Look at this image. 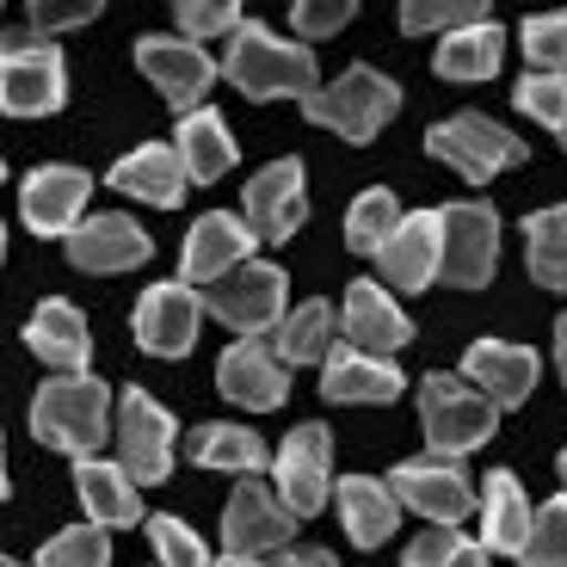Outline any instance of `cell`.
Masks as SVG:
<instances>
[{"label": "cell", "instance_id": "1", "mask_svg": "<svg viewBox=\"0 0 567 567\" xmlns=\"http://www.w3.org/2000/svg\"><path fill=\"white\" fill-rule=\"evenodd\" d=\"M31 432L50 451L93 456L112 432V389L100 377H86V370H56L31 401Z\"/></svg>", "mask_w": 567, "mask_h": 567}, {"label": "cell", "instance_id": "2", "mask_svg": "<svg viewBox=\"0 0 567 567\" xmlns=\"http://www.w3.org/2000/svg\"><path fill=\"white\" fill-rule=\"evenodd\" d=\"M223 74L241 86L247 100H309L315 86V56L302 43H284L271 38L266 25L241 19L228 31V56H223Z\"/></svg>", "mask_w": 567, "mask_h": 567}, {"label": "cell", "instance_id": "3", "mask_svg": "<svg viewBox=\"0 0 567 567\" xmlns=\"http://www.w3.org/2000/svg\"><path fill=\"white\" fill-rule=\"evenodd\" d=\"M420 425H425V444L439 456H468L494 439L499 401L487 389H475L468 377H425L420 383Z\"/></svg>", "mask_w": 567, "mask_h": 567}, {"label": "cell", "instance_id": "4", "mask_svg": "<svg viewBox=\"0 0 567 567\" xmlns=\"http://www.w3.org/2000/svg\"><path fill=\"white\" fill-rule=\"evenodd\" d=\"M395 105H401V86L389 81V74L346 69L333 86H315L309 100H302V112H309L321 130H340L346 142H370L389 117H395Z\"/></svg>", "mask_w": 567, "mask_h": 567}, {"label": "cell", "instance_id": "5", "mask_svg": "<svg viewBox=\"0 0 567 567\" xmlns=\"http://www.w3.org/2000/svg\"><path fill=\"white\" fill-rule=\"evenodd\" d=\"M290 530H297L290 499L241 475L223 506V561H266L271 549H290Z\"/></svg>", "mask_w": 567, "mask_h": 567}, {"label": "cell", "instance_id": "6", "mask_svg": "<svg viewBox=\"0 0 567 567\" xmlns=\"http://www.w3.org/2000/svg\"><path fill=\"white\" fill-rule=\"evenodd\" d=\"M210 302V321H223L228 333H271L284 321V271L271 259H247V266L223 271V278L204 290Z\"/></svg>", "mask_w": 567, "mask_h": 567}, {"label": "cell", "instance_id": "7", "mask_svg": "<svg viewBox=\"0 0 567 567\" xmlns=\"http://www.w3.org/2000/svg\"><path fill=\"white\" fill-rule=\"evenodd\" d=\"M425 148H432L439 161H451L468 185H487L494 173H506L512 161H525V142L512 136L506 124L482 117V112H456L451 124H432Z\"/></svg>", "mask_w": 567, "mask_h": 567}, {"label": "cell", "instance_id": "8", "mask_svg": "<svg viewBox=\"0 0 567 567\" xmlns=\"http://www.w3.org/2000/svg\"><path fill=\"white\" fill-rule=\"evenodd\" d=\"M69 100V69H62V50L56 43H25L13 38L7 43V62H0V105L13 117H50L62 112Z\"/></svg>", "mask_w": 567, "mask_h": 567}, {"label": "cell", "instance_id": "9", "mask_svg": "<svg viewBox=\"0 0 567 567\" xmlns=\"http://www.w3.org/2000/svg\"><path fill=\"white\" fill-rule=\"evenodd\" d=\"M271 482H278V494L290 499L297 518H315V512L333 499V439H327L321 420L297 425V432L278 444V456H271Z\"/></svg>", "mask_w": 567, "mask_h": 567}, {"label": "cell", "instance_id": "10", "mask_svg": "<svg viewBox=\"0 0 567 567\" xmlns=\"http://www.w3.org/2000/svg\"><path fill=\"white\" fill-rule=\"evenodd\" d=\"M290 370L297 364H284V352L266 346V333H235V346H228L223 364H216V389H223V401H235V408L271 413L290 395Z\"/></svg>", "mask_w": 567, "mask_h": 567}, {"label": "cell", "instance_id": "11", "mask_svg": "<svg viewBox=\"0 0 567 567\" xmlns=\"http://www.w3.org/2000/svg\"><path fill=\"white\" fill-rule=\"evenodd\" d=\"M173 439H179V425H173V413L161 408L155 395L130 389V395L117 401V463H124L142 487H155L173 475Z\"/></svg>", "mask_w": 567, "mask_h": 567}, {"label": "cell", "instance_id": "12", "mask_svg": "<svg viewBox=\"0 0 567 567\" xmlns=\"http://www.w3.org/2000/svg\"><path fill=\"white\" fill-rule=\"evenodd\" d=\"M389 487L401 494L408 512H420L425 525H463L468 512H482L463 463H456V456H439V451H432V463H401L395 475H389Z\"/></svg>", "mask_w": 567, "mask_h": 567}, {"label": "cell", "instance_id": "13", "mask_svg": "<svg viewBox=\"0 0 567 567\" xmlns=\"http://www.w3.org/2000/svg\"><path fill=\"white\" fill-rule=\"evenodd\" d=\"M499 266V216L487 204H444V284L482 290Z\"/></svg>", "mask_w": 567, "mask_h": 567}, {"label": "cell", "instance_id": "14", "mask_svg": "<svg viewBox=\"0 0 567 567\" xmlns=\"http://www.w3.org/2000/svg\"><path fill=\"white\" fill-rule=\"evenodd\" d=\"M204 315H210V302L192 290V284H155V290H142L136 302V340L142 352L155 358H185L192 346H198V327Z\"/></svg>", "mask_w": 567, "mask_h": 567}, {"label": "cell", "instance_id": "15", "mask_svg": "<svg viewBox=\"0 0 567 567\" xmlns=\"http://www.w3.org/2000/svg\"><path fill=\"white\" fill-rule=\"evenodd\" d=\"M254 247H259V228L247 223V216L204 210L198 223H192V235H185V247H179V278L185 284H216L223 271L247 266Z\"/></svg>", "mask_w": 567, "mask_h": 567}, {"label": "cell", "instance_id": "16", "mask_svg": "<svg viewBox=\"0 0 567 567\" xmlns=\"http://www.w3.org/2000/svg\"><path fill=\"white\" fill-rule=\"evenodd\" d=\"M136 62H142V74L161 86V100H167L173 112H192V105L210 93V81L223 74V62L204 56L198 38H142Z\"/></svg>", "mask_w": 567, "mask_h": 567}, {"label": "cell", "instance_id": "17", "mask_svg": "<svg viewBox=\"0 0 567 567\" xmlns=\"http://www.w3.org/2000/svg\"><path fill=\"white\" fill-rule=\"evenodd\" d=\"M377 266L389 271L395 290H425L432 278H444V210H408L395 223L383 247H377Z\"/></svg>", "mask_w": 567, "mask_h": 567}, {"label": "cell", "instance_id": "18", "mask_svg": "<svg viewBox=\"0 0 567 567\" xmlns=\"http://www.w3.org/2000/svg\"><path fill=\"white\" fill-rule=\"evenodd\" d=\"M241 210L247 223L259 228V241H290L302 228V216H309V185H302V161H271V167H259L254 179H247L241 192Z\"/></svg>", "mask_w": 567, "mask_h": 567}, {"label": "cell", "instance_id": "19", "mask_svg": "<svg viewBox=\"0 0 567 567\" xmlns=\"http://www.w3.org/2000/svg\"><path fill=\"white\" fill-rule=\"evenodd\" d=\"M86 192H93V179L81 167H38L19 185V216H25L31 235H74Z\"/></svg>", "mask_w": 567, "mask_h": 567}, {"label": "cell", "instance_id": "20", "mask_svg": "<svg viewBox=\"0 0 567 567\" xmlns=\"http://www.w3.org/2000/svg\"><path fill=\"white\" fill-rule=\"evenodd\" d=\"M62 241H69V266H81V271H130L155 254V241H148L124 210L81 216L74 235H62Z\"/></svg>", "mask_w": 567, "mask_h": 567}, {"label": "cell", "instance_id": "21", "mask_svg": "<svg viewBox=\"0 0 567 567\" xmlns=\"http://www.w3.org/2000/svg\"><path fill=\"white\" fill-rule=\"evenodd\" d=\"M185 179H192V167H185L179 142H173V148L167 142H142V148H130L112 167V192L155 204V210H173V204L185 198Z\"/></svg>", "mask_w": 567, "mask_h": 567}, {"label": "cell", "instance_id": "22", "mask_svg": "<svg viewBox=\"0 0 567 567\" xmlns=\"http://www.w3.org/2000/svg\"><path fill=\"white\" fill-rule=\"evenodd\" d=\"M340 327H346V340L364 346V352H401V346L413 340V321L408 309H401L395 297H389L383 284H370L358 278L352 290H346V309H340Z\"/></svg>", "mask_w": 567, "mask_h": 567}, {"label": "cell", "instance_id": "23", "mask_svg": "<svg viewBox=\"0 0 567 567\" xmlns=\"http://www.w3.org/2000/svg\"><path fill=\"white\" fill-rule=\"evenodd\" d=\"M463 377L475 389H487L499 408H518L537 389V352L530 346H512V340H475L463 352Z\"/></svg>", "mask_w": 567, "mask_h": 567}, {"label": "cell", "instance_id": "24", "mask_svg": "<svg viewBox=\"0 0 567 567\" xmlns=\"http://www.w3.org/2000/svg\"><path fill=\"white\" fill-rule=\"evenodd\" d=\"M321 395L327 401H395L401 395V370L383 352H364V346L346 340L340 352L321 358Z\"/></svg>", "mask_w": 567, "mask_h": 567}, {"label": "cell", "instance_id": "25", "mask_svg": "<svg viewBox=\"0 0 567 567\" xmlns=\"http://www.w3.org/2000/svg\"><path fill=\"white\" fill-rule=\"evenodd\" d=\"M136 475L124 463H100L93 456H74V494H81L86 518H100V525L124 530V525H142V494H136Z\"/></svg>", "mask_w": 567, "mask_h": 567}, {"label": "cell", "instance_id": "26", "mask_svg": "<svg viewBox=\"0 0 567 567\" xmlns=\"http://www.w3.org/2000/svg\"><path fill=\"white\" fill-rule=\"evenodd\" d=\"M333 506H340V518H346V537L358 543V549H377V543H389L395 537V525H401V494L389 482H370V475H346L340 487H333Z\"/></svg>", "mask_w": 567, "mask_h": 567}, {"label": "cell", "instance_id": "27", "mask_svg": "<svg viewBox=\"0 0 567 567\" xmlns=\"http://www.w3.org/2000/svg\"><path fill=\"white\" fill-rule=\"evenodd\" d=\"M530 525H537V512H530L518 475H512V468H494L487 487H482V537H487V549H494V555H518V561H525Z\"/></svg>", "mask_w": 567, "mask_h": 567}, {"label": "cell", "instance_id": "28", "mask_svg": "<svg viewBox=\"0 0 567 567\" xmlns=\"http://www.w3.org/2000/svg\"><path fill=\"white\" fill-rule=\"evenodd\" d=\"M25 346H31V358H43L50 370H86V352H93L86 321L69 297L38 302V315H31V327H25Z\"/></svg>", "mask_w": 567, "mask_h": 567}, {"label": "cell", "instance_id": "29", "mask_svg": "<svg viewBox=\"0 0 567 567\" xmlns=\"http://www.w3.org/2000/svg\"><path fill=\"white\" fill-rule=\"evenodd\" d=\"M499 56H506V31H499L494 19H475V25L444 31L439 62H432V69H439L444 81H494Z\"/></svg>", "mask_w": 567, "mask_h": 567}, {"label": "cell", "instance_id": "30", "mask_svg": "<svg viewBox=\"0 0 567 567\" xmlns=\"http://www.w3.org/2000/svg\"><path fill=\"white\" fill-rule=\"evenodd\" d=\"M179 155L185 167H192V179L198 185H216L228 167H235V136H228V124L216 112H204V105H192V112L179 117Z\"/></svg>", "mask_w": 567, "mask_h": 567}, {"label": "cell", "instance_id": "31", "mask_svg": "<svg viewBox=\"0 0 567 567\" xmlns=\"http://www.w3.org/2000/svg\"><path fill=\"white\" fill-rule=\"evenodd\" d=\"M192 463L228 468V475H259V468H271V451H266L259 432L216 420V425H198V432H192Z\"/></svg>", "mask_w": 567, "mask_h": 567}, {"label": "cell", "instance_id": "32", "mask_svg": "<svg viewBox=\"0 0 567 567\" xmlns=\"http://www.w3.org/2000/svg\"><path fill=\"white\" fill-rule=\"evenodd\" d=\"M333 327H340V309L321 297H309L302 309H290L278 327H271V346L284 352V364H315V358L333 352Z\"/></svg>", "mask_w": 567, "mask_h": 567}, {"label": "cell", "instance_id": "33", "mask_svg": "<svg viewBox=\"0 0 567 567\" xmlns=\"http://www.w3.org/2000/svg\"><path fill=\"white\" fill-rule=\"evenodd\" d=\"M525 266L543 290H567V204L525 216Z\"/></svg>", "mask_w": 567, "mask_h": 567}, {"label": "cell", "instance_id": "34", "mask_svg": "<svg viewBox=\"0 0 567 567\" xmlns=\"http://www.w3.org/2000/svg\"><path fill=\"white\" fill-rule=\"evenodd\" d=\"M395 223H401L395 192H389V185H370V192H358L352 216H346V247H352V254H377V247L395 235Z\"/></svg>", "mask_w": 567, "mask_h": 567}, {"label": "cell", "instance_id": "35", "mask_svg": "<svg viewBox=\"0 0 567 567\" xmlns=\"http://www.w3.org/2000/svg\"><path fill=\"white\" fill-rule=\"evenodd\" d=\"M43 567H105L112 561V525H100V518H86V525L74 530H56V537L38 549Z\"/></svg>", "mask_w": 567, "mask_h": 567}, {"label": "cell", "instance_id": "36", "mask_svg": "<svg viewBox=\"0 0 567 567\" xmlns=\"http://www.w3.org/2000/svg\"><path fill=\"white\" fill-rule=\"evenodd\" d=\"M487 555H494L487 537H463L456 525H425L401 561L408 567H456V561H487Z\"/></svg>", "mask_w": 567, "mask_h": 567}, {"label": "cell", "instance_id": "37", "mask_svg": "<svg viewBox=\"0 0 567 567\" xmlns=\"http://www.w3.org/2000/svg\"><path fill=\"white\" fill-rule=\"evenodd\" d=\"M487 19V0H401V31L425 38V31H456Z\"/></svg>", "mask_w": 567, "mask_h": 567}, {"label": "cell", "instance_id": "38", "mask_svg": "<svg viewBox=\"0 0 567 567\" xmlns=\"http://www.w3.org/2000/svg\"><path fill=\"white\" fill-rule=\"evenodd\" d=\"M512 105H518L525 117H537V124L561 130V117H567V74L530 69L525 81H518V93H512Z\"/></svg>", "mask_w": 567, "mask_h": 567}, {"label": "cell", "instance_id": "39", "mask_svg": "<svg viewBox=\"0 0 567 567\" xmlns=\"http://www.w3.org/2000/svg\"><path fill=\"white\" fill-rule=\"evenodd\" d=\"M525 561H537V567H561L567 561V494H555V499H543V506H537Z\"/></svg>", "mask_w": 567, "mask_h": 567}, {"label": "cell", "instance_id": "40", "mask_svg": "<svg viewBox=\"0 0 567 567\" xmlns=\"http://www.w3.org/2000/svg\"><path fill=\"white\" fill-rule=\"evenodd\" d=\"M525 56H530V69L567 74V13H537V19H525Z\"/></svg>", "mask_w": 567, "mask_h": 567}, {"label": "cell", "instance_id": "41", "mask_svg": "<svg viewBox=\"0 0 567 567\" xmlns=\"http://www.w3.org/2000/svg\"><path fill=\"white\" fill-rule=\"evenodd\" d=\"M173 19L185 38H223L241 25V0H173Z\"/></svg>", "mask_w": 567, "mask_h": 567}, {"label": "cell", "instance_id": "42", "mask_svg": "<svg viewBox=\"0 0 567 567\" xmlns=\"http://www.w3.org/2000/svg\"><path fill=\"white\" fill-rule=\"evenodd\" d=\"M148 543H155V561H167V567L210 561V555H204V543H198V530L185 525V518H148Z\"/></svg>", "mask_w": 567, "mask_h": 567}, {"label": "cell", "instance_id": "43", "mask_svg": "<svg viewBox=\"0 0 567 567\" xmlns=\"http://www.w3.org/2000/svg\"><path fill=\"white\" fill-rule=\"evenodd\" d=\"M100 7L105 0H25V19L43 38V31H74V25H86V19H100Z\"/></svg>", "mask_w": 567, "mask_h": 567}, {"label": "cell", "instance_id": "44", "mask_svg": "<svg viewBox=\"0 0 567 567\" xmlns=\"http://www.w3.org/2000/svg\"><path fill=\"white\" fill-rule=\"evenodd\" d=\"M352 13H358V0H297V13L290 19H297L302 38H333Z\"/></svg>", "mask_w": 567, "mask_h": 567}, {"label": "cell", "instance_id": "45", "mask_svg": "<svg viewBox=\"0 0 567 567\" xmlns=\"http://www.w3.org/2000/svg\"><path fill=\"white\" fill-rule=\"evenodd\" d=\"M278 561H297V567H327L333 561V549H321V543H297L290 555H278Z\"/></svg>", "mask_w": 567, "mask_h": 567}, {"label": "cell", "instance_id": "46", "mask_svg": "<svg viewBox=\"0 0 567 567\" xmlns=\"http://www.w3.org/2000/svg\"><path fill=\"white\" fill-rule=\"evenodd\" d=\"M555 370H561V383H567V315L555 321Z\"/></svg>", "mask_w": 567, "mask_h": 567}, {"label": "cell", "instance_id": "47", "mask_svg": "<svg viewBox=\"0 0 567 567\" xmlns=\"http://www.w3.org/2000/svg\"><path fill=\"white\" fill-rule=\"evenodd\" d=\"M555 136H561V148H567V117H561V130H555Z\"/></svg>", "mask_w": 567, "mask_h": 567}, {"label": "cell", "instance_id": "48", "mask_svg": "<svg viewBox=\"0 0 567 567\" xmlns=\"http://www.w3.org/2000/svg\"><path fill=\"white\" fill-rule=\"evenodd\" d=\"M561 487H567V451H561Z\"/></svg>", "mask_w": 567, "mask_h": 567}]
</instances>
